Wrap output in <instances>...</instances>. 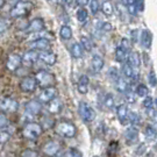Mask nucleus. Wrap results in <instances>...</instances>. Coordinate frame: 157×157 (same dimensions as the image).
<instances>
[{
    "label": "nucleus",
    "instance_id": "1",
    "mask_svg": "<svg viewBox=\"0 0 157 157\" xmlns=\"http://www.w3.org/2000/svg\"><path fill=\"white\" fill-rule=\"evenodd\" d=\"M34 8V2L30 0H20L13 6L10 11V17L12 19H17L28 15Z\"/></svg>",
    "mask_w": 157,
    "mask_h": 157
},
{
    "label": "nucleus",
    "instance_id": "2",
    "mask_svg": "<svg viewBox=\"0 0 157 157\" xmlns=\"http://www.w3.org/2000/svg\"><path fill=\"white\" fill-rule=\"evenodd\" d=\"M54 129H55L56 134H58L62 137H67V139H72L77 135L76 126L71 121H67V120L57 121L55 126H54Z\"/></svg>",
    "mask_w": 157,
    "mask_h": 157
},
{
    "label": "nucleus",
    "instance_id": "3",
    "mask_svg": "<svg viewBox=\"0 0 157 157\" xmlns=\"http://www.w3.org/2000/svg\"><path fill=\"white\" fill-rule=\"evenodd\" d=\"M43 132V127L42 124H37V122H28L23 126L22 128V136L26 140L34 141L39 139L41 134Z\"/></svg>",
    "mask_w": 157,
    "mask_h": 157
},
{
    "label": "nucleus",
    "instance_id": "4",
    "mask_svg": "<svg viewBox=\"0 0 157 157\" xmlns=\"http://www.w3.org/2000/svg\"><path fill=\"white\" fill-rule=\"evenodd\" d=\"M78 114L79 117H80V119L84 122H86V124H91L92 121H94L95 117H97L93 107L90 106L85 101H80L78 104Z\"/></svg>",
    "mask_w": 157,
    "mask_h": 157
},
{
    "label": "nucleus",
    "instance_id": "5",
    "mask_svg": "<svg viewBox=\"0 0 157 157\" xmlns=\"http://www.w3.org/2000/svg\"><path fill=\"white\" fill-rule=\"evenodd\" d=\"M35 78L37 80L39 86H41L42 89L54 86V83H55V76L51 72H49V71H47V70L37 71L36 75H35Z\"/></svg>",
    "mask_w": 157,
    "mask_h": 157
},
{
    "label": "nucleus",
    "instance_id": "6",
    "mask_svg": "<svg viewBox=\"0 0 157 157\" xmlns=\"http://www.w3.org/2000/svg\"><path fill=\"white\" fill-rule=\"evenodd\" d=\"M61 149H62V144L59 141L50 140L42 146V154L47 157H55L61 151Z\"/></svg>",
    "mask_w": 157,
    "mask_h": 157
},
{
    "label": "nucleus",
    "instance_id": "7",
    "mask_svg": "<svg viewBox=\"0 0 157 157\" xmlns=\"http://www.w3.org/2000/svg\"><path fill=\"white\" fill-rule=\"evenodd\" d=\"M6 69L11 72H17L22 65V56H20L19 54H10L5 62Z\"/></svg>",
    "mask_w": 157,
    "mask_h": 157
},
{
    "label": "nucleus",
    "instance_id": "8",
    "mask_svg": "<svg viewBox=\"0 0 157 157\" xmlns=\"http://www.w3.org/2000/svg\"><path fill=\"white\" fill-rule=\"evenodd\" d=\"M58 95V91L55 86H50V87H45L42 89L41 93L37 97V100H40L42 104H49L54 99H56Z\"/></svg>",
    "mask_w": 157,
    "mask_h": 157
},
{
    "label": "nucleus",
    "instance_id": "9",
    "mask_svg": "<svg viewBox=\"0 0 157 157\" xmlns=\"http://www.w3.org/2000/svg\"><path fill=\"white\" fill-rule=\"evenodd\" d=\"M37 80L35 77H25L19 83V87L23 93H33L37 89Z\"/></svg>",
    "mask_w": 157,
    "mask_h": 157
},
{
    "label": "nucleus",
    "instance_id": "10",
    "mask_svg": "<svg viewBox=\"0 0 157 157\" xmlns=\"http://www.w3.org/2000/svg\"><path fill=\"white\" fill-rule=\"evenodd\" d=\"M0 108H1V112H17L19 109V101L11 97H2L0 101Z\"/></svg>",
    "mask_w": 157,
    "mask_h": 157
},
{
    "label": "nucleus",
    "instance_id": "11",
    "mask_svg": "<svg viewBox=\"0 0 157 157\" xmlns=\"http://www.w3.org/2000/svg\"><path fill=\"white\" fill-rule=\"evenodd\" d=\"M51 47V42L45 37H40V39L35 40L33 42L29 43V48L33 50L37 51H49Z\"/></svg>",
    "mask_w": 157,
    "mask_h": 157
},
{
    "label": "nucleus",
    "instance_id": "12",
    "mask_svg": "<svg viewBox=\"0 0 157 157\" xmlns=\"http://www.w3.org/2000/svg\"><path fill=\"white\" fill-rule=\"evenodd\" d=\"M40 61V52L37 50L29 49L27 50L22 56V64L26 67H32L35 63Z\"/></svg>",
    "mask_w": 157,
    "mask_h": 157
},
{
    "label": "nucleus",
    "instance_id": "13",
    "mask_svg": "<svg viewBox=\"0 0 157 157\" xmlns=\"http://www.w3.org/2000/svg\"><path fill=\"white\" fill-rule=\"evenodd\" d=\"M115 113H117V117L120 120V122L122 124H129V114H130V111H129L128 106L126 104H120L119 106H117L115 108Z\"/></svg>",
    "mask_w": 157,
    "mask_h": 157
},
{
    "label": "nucleus",
    "instance_id": "14",
    "mask_svg": "<svg viewBox=\"0 0 157 157\" xmlns=\"http://www.w3.org/2000/svg\"><path fill=\"white\" fill-rule=\"evenodd\" d=\"M42 29H44V20L42 17H35L28 23L26 32L27 33H39Z\"/></svg>",
    "mask_w": 157,
    "mask_h": 157
},
{
    "label": "nucleus",
    "instance_id": "15",
    "mask_svg": "<svg viewBox=\"0 0 157 157\" xmlns=\"http://www.w3.org/2000/svg\"><path fill=\"white\" fill-rule=\"evenodd\" d=\"M25 108H26V112L30 114V115H39L41 111H42V102L40 100H29L26 105H25Z\"/></svg>",
    "mask_w": 157,
    "mask_h": 157
},
{
    "label": "nucleus",
    "instance_id": "16",
    "mask_svg": "<svg viewBox=\"0 0 157 157\" xmlns=\"http://www.w3.org/2000/svg\"><path fill=\"white\" fill-rule=\"evenodd\" d=\"M140 43L144 49H150L152 44V34L148 29H143L140 33Z\"/></svg>",
    "mask_w": 157,
    "mask_h": 157
},
{
    "label": "nucleus",
    "instance_id": "17",
    "mask_svg": "<svg viewBox=\"0 0 157 157\" xmlns=\"http://www.w3.org/2000/svg\"><path fill=\"white\" fill-rule=\"evenodd\" d=\"M40 61H42L44 64L49 65V67H52L57 62V56L52 51H42L40 54Z\"/></svg>",
    "mask_w": 157,
    "mask_h": 157
},
{
    "label": "nucleus",
    "instance_id": "18",
    "mask_svg": "<svg viewBox=\"0 0 157 157\" xmlns=\"http://www.w3.org/2000/svg\"><path fill=\"white\" fill-rule=\"evenodd\" d=\"M114 87H115V90L118 91L119 93H122L124 94L127 91L129 90V84L127 83V80L124 78V76H120L119 78H117L114 80Z\"/></svg>",
    "mask_w": 157,
    "mask_h": 157
},
{
    "label": "nucleus",
    "instance_id": "19",
    "mask_svg": "<svg viewBox=\"0 0 157 157\" xmlns=\"http://www.w3.org/2000/svg\"><path fill=\"white\" fill-rule=\"evenodd\" d=\"M104 65H105L104 58L100 55H93L92 59H91V67H92L93 72L94 73L100 72L101 70L104 69Z\"/></svg>",
    "mask_w": 157,
    "mask_h": 157
},
{
    "label": "nucleus",
    "instance_id": "20",
    "mask_svg": "<svg viewBox=\"0 0 157 157\" xmlns=\"http://www.w3.org/2000/svg\"><path fill=\"white\" fill-rule=\"evenodd\" d=\"M89 83H90V79L86 75L79 77L78 83H77V90L80 94H86L89 92Z\"/></svg>",
    "mask_w": 157,
    "mask_h": 157
},
{
    "label": "nucleus",
    "instance_id": "21",
    "mask_svg": "<svg viewBox=\"0 0 157 157\" xmlns=\"http://www.w3.org/2000/svg\"><path fill=\"white\" fill-rule=\"evenodd\" d=\"M121 73L126 79H134L136 73H135V67L130 65L128 62H124L121 69Z\"/></svg>",
    "mask_w": 157,
    "mask_h": 157
},
{
    "label": "nucleus",
    "instance_id": "22",
    "mask_svg": "<svg viewBox=\"0 0 157 157\" xmlns=\"http://www.w3.org/2000/svg\"><path fill=\"white\" fill-rule=\"evenodd\" d=\"M137 136H139V132L135 127H130L126 130L124 133V137H126V142L132 144V143H135L137 141Z\"/></svg>",
    "mask_w": 157,
    "mask_h": 157
},
{
    "label": "nucleus",
    "instance_id": "23",
    "mask_svg": "<svg viewBox=\"0 0 157 157\" xmlns=\"http://www.w3.org/2000/svg\"><path fill=\"white\" fill-rule=\"evenodd\" d=\"M114 55H115V59H117L119 63H124L128 59V51L124 50L121 45H119V47L115 48Z\"/></svg>",
    "mask_w": 157,
    "mask_h": 157
},
{
    "label": "nucleus",
    "instance_id": "24",
    "mask_svg": "<svg viewBox=\"0 0 157 157\" xmlns=\"http://www.w3.org/2000/svg\"><path fill=\"white\" fill-rule=\"evenodd\" d=\"M83 50H84V48L78 42H75L70 47V54L73 58H82L83 57Z\"/></svg>",
    "mask_w": 157,
    "mask_h": 157
},
{
    "label": "nucleus",
    "instance_id": "25",
    "mask_svg": "<svg viewBox=\"0 0 157 157\" xmlns=\"http://www.w3.org/2000/svg\"><path fill=\"white\" fill-rule=\"evenodd\" d=\"M127 62L130 64V65H133L134 67H139L141 65V57L139 55V52L137 51H130L128 54V59H127Z\"/></svg>",
    "mask_w": 157,
    "mask_h": 157
},
{
    "label": "nucleus",
    "instance_id": "26",
    "mask_svg": "<svg viewBox=\"0 0 157 157\" xmlns=\"http://www.w3.org/2000/svg\"><path fill=\"white\" fill-rule=\"evenodd\" d=\"M62 107H63L62 101L59 100L58 98H56V99H54L51 102H49V105H48V109H49V112H50L51 114H56V113L61 112Z\"/></svg>",
    "mask_w": 157,
    "mask_h": 157
},
{
    "label": "nucleus",
    "instance_id": "27",
    "mask_svg": "<svg viewBox=\"0 0 157 157\" xmlns=\"http://www.w3.org/2000/svg\"><path fill=\"white\" fill-rule=\"evenodd\" d=\"M144 135H146V137L148 140H155L157 137V130L155 124H146V127H144Z\"/></svg>",
    "mask_w": 157,
    "mask_h": 157
},
{
    "label": "nucleus",
    "instance_id": "28",
    "mask_svg": "<svg viewBox=\"0 0 157 157\" xmlns=\"http://www.w3.org/2000/svg\"><path fill=\"white\" fill-rule=\"evenodd\" d=\"M101 11L106 17H111L114 13V7H113L112 1L111 0H104L102 4H101Z\"/></svg>",
    "mask_w": 157,
    "mask_h": 157
},
{
    "label": "nucleus",
    "instance_id": "29",
    "mask_svg": "<svg viewBox=\"0 0 157 157\" xmlns=\"http://www.w3.org/2000/svg\"><path fill=\"white\" fill-rule=\"evenodd\" d=\"M59 36L62 40H70L72 37V29L67 25H63L59 28Z\"/></svg>",
    "mask_w": 157,
    "mask_h": 157
},
{
    "label": "nucleus",
    "instance_id": "30",
    "mask_svg": "<svg viewBox=\"0 0 157 157\" xmlns=\"http://www.w3.org/2000/svg\"><path fill=\"white\" fill-rule=\"evenodd\" d=\"M79 43L82 44V47L84 48V50L86 51H91L93 49V42L91 41L90 37H87V36H80V41H79Z\"/></svg>",
    "mask_w": 157,
    "mask_h": 157
},
{
    "label": "nucleus",
    "instance_id": "31",
    "mask_svg": "<svg viewBox=\"0 0 157 157\" xmlns=\"http://www.w3.org/2000/svg\"><path fill=\"white\" fill-rule=\"evenodd\" d=\"M76 17L80 23H84L89 17V12L85 8H79L78 11L76 12Z\"/></svg>",
    "mask_w": 157,
    "mask_h": 157
},
{
    "label": "nucleus",
    "instance_id": "32",
    "mask_svg": "<svg viewBox=\"0 0 157 157\" xmlns=\"http://www.w3.org/2000/svg\"><path fill=\"white\" fill-rule=\"evenodd\" d=\"M135 93L139 95V97H142V98H146L148 97V93H149V90L144 84H139L135 89Z\"/></svg>",
    "mask_w": 157,
    "mask_h": 157
},
{
    "label": "nucleus",
    "instance_id": "33",
    "mask_svg": "<svg viewBox=\"0 0 157 157\" xmlns=\"http://www.w3.org/2000/svg\"><path fill=\"white\" fill-rule=\"evenodd\" d=\"M129 124H133V127H136L141 124V117L139 113L136 112H130L129 114Z\"/></svg>",
    "mask_w": 157,
    "mask_h": 157
},
{
    "label": "nucleus",
    "instance_id": "34",
    "mask_svg": "<svg viewBox=\"0 0 157 157\" xmlns=\"http://www.w3.org/2000/svg\"><path fill=\"white\" fill-rule=\"evenodd\" d=\"M62 157H83V154L77 148H70L63 154Z\"/></svg>",
    "mask_w": 157,
    "mask_h": 157
},
{
    "label": "nucleus",
    "instance_id": "35",
    "mask_svg": "<svg viewBox=\"0 0 157 157\" xmlns=\"http://www.w3.org/2000/svg\"><path fill=\"white\" fill-rule=\"evenodd\" d=\"M99 10H101V5L99 0H90V12L92 15H95Z\"/></svg>",
    "mask_w": 157,
    "mask_h": 157
},
{
    "label": "nucleus",
    "instance_id": "36",
    "mask_svg": "<svg viewBox=\"0 0 157 157\" xmlns=\"http://www.w3.org/2000/svg\"><path fill=\"white\" fill-rule=\"evenodd\" d=\"M104 105H105V107L106 108H108V109H111V108H113L114 107V105H115V101H114V97H113V94H106L105 95V99H104Z\"/></svg>",
    "mask_w": 157,
    "mask_h": 157
},
{
    "label": "nucleus",
    "instance_id": "37",
    "mask_svg": "<svg viewBox=\"0 0 157 157\" xmlns=\"http://www.w3.org/2000/svg\"><path fill=\"white\" fill-rule=\"evenodd\" d=\"M146 112L148 118L150 119L154 124H157V108H154V107L146 108Z\"/></svg>",
    "mask_w": 157,
    "mask_h": 157
},
{
    "label": "nucleus",
    "instance_id": "38",
    "mask_svg": "<svg viewBox=\"0 0 157 157\" xmlns=\"http://www.w3.org/2000/svg\"><path fill=\"white\" fill-rule=\"evenodd\" d=\"M124 99L127 101V104H134L135 102V91H133L130 87L129 90L124 93Z\"/></svg>",
    "mask_w": 157,
    "mask_h": 157
},
{
    "label": "nucleus",
    "instance_id": "39",
    "mask_svg": "<svg viewBox=\"0 0 157 157\" xmlns=\"http://www.w3.org/2000/svg\"><path fill=\"white\" fill-rule=\"evenodd\" d=\"M10 124V121L6 117L5 112H1L0 113V127H1V130H5Z\"/></svg>",
    "mask_w": 157,
    "mask_h": 157
},
{
    "label": "nucleus",
    "instance_id": "40",
    "mask_svg": "<svg viewBox=\"0 0 157 157\" xmlns=\"http://www.w3.org/2000/svg\"><path fill=\"white\" fill-rule=\"evenodd\" d=\"M148 82H149V84L151 85L152 87H156L157 86V76L154 70H151L150 72L148 73Z\"/></svg>",
    "mask_w": 157,
    "mask_h": 157
},
{
    "label": "nucleus",
    "instance_id": "41",
    "mask_svg": "<svg viewBox=\"0 0 157 157\" xmlns=\"http://www.w3.org/2000/svg\"><path fill=\"white\" fill-rule=\"evenodd\" d=\"M21 157H39V152L33 149H26L21 152Z\"/></svg>",
    "mask_w": 157,
    "mask_h": 157
},
{
    "label": "nucleus",
    "instance_id": "42",
    "mask_svg": "<svg viewBox=\"0 0 157 157\" xmlns=\"http://www.w3.org/2000/svg\"><path fill=\"white\" fill-rule=\"evenodd\" d=\"M127 12H128L130 15H136L137 13H139V10H137V6H136V1L135 2H133V4H129L128 6H127Z\"/></svg>",
    "mask_w": 157,
    "mask_h": 157
},
{
    "label": "nucleus",
    "instance_id": "43",
    "mask_svg": "<svg viewBox=\"0 0 157 157\" xmlns=\"http://www.w3.org/2000/svg\"><path fill=\"white\" fill-rule=\"evenodd\" d=\"M107 75H108V77L112 79L113 82H114V80H115L117 78H119V77H120V75H119L118 70H117L115 67H111V69L107 71Z\"/></svg>",
    "mask_w": 157,
    "mask_h": 157
},
{
    "label": "nucleus",
    "instance_id": "44",
    "mask_svg": "<svg viewBox=\"0 0 157 157\" xmlns=\"http://www.w3.org/2000/svg\"><path fill=\"white\" fill-rule=\"evenodd\" d=\"M154 102H155V100L152 99L150 95H148V97H146V98L143 99L142 105H143V107H146V108H150V107L154 106Z\"/></svg>",
    "mask_w": 157,
    "mask_h": 157
},
{
    "label": "nucleus",
    "instance_id": "45",
    "mask_svg": "<svg viewBox=\"0 0 157 157\" xmlns=\"http://www.w3.org/2000/svg\"><path fill=\"white\" fill-rule=\"evenodd\" d=\"M120 45L124 48V50L129 51L130 47H132V44H130V40L127 39V37H122V39H121V42H120Z\"/></svg>",
    "mask_w": 157,
    "mask_h": 157
},
{
    "label": "nucleus",
    "instance_id": "46",
    "mask_svg": "<svg viewBox=\"0 0 157 157\" xmlns=\"http://www.w3.org/2000/svg\"><path fill=\"white\" fill-rule=\"evenodd\" d=\"M98 28L100 29V30H102V32L107 33V32H111L113 29V27H112V25L108 22H100V26H99Z\"/></svg>",
    "mask_w": 157,
    "mask_h": 157
},
{
    "label": "nucleus",
    "instance_id": "47",
    "mask_svg": "<svg viewBox=\"0 0 157 157\" xmlns=\"http://www.w3.org/2000/svg\"><path fill=\"white\" fill-rule=\"evenodd\" d=\"M10 137H11L10 133H7L6 130H1V140H0L1 146H2V144H5V142H7V141L10 140Z\"/></svg>",
    "mask_w": 157,
    "mask_h": 157
},
{
    "label": "nucleus",
    "instance_id": "48",
    "mask_svg": "<svg viewBox=\"0 0 157 157\" xmlns=\"http://www.w3.org/2000/svg\"><path fill=\"white\" fill-rule=\"evenodd\" d=\"M140 37V34H139V30L136 29V30H132V40H133V42H137V40Z\"/></svg>",
    "mask_w": 157,
    "mask_h": 157
},
{
    "label": "nucleus",
    "instance_id": "49",
    "mask_svg": "<svg viewBox=\"0 0 157 157\" xmlns=\"http://www.w3.org/2000/svg\"><path fill=\"white\" fill-rule=\"evenodd\" d=\"M75 1H76V4H77L79 7H84V6H86L90 2V0H75Z\"/></svg>",
    "mask_w": 157,
    "mask_h": 157
},
{
    "label": "nucleus",
    "instance_id": "50",
    "mask_svg": "<svg viewBox=\"0 0 157 157\" xmlns=\"http://www.w3.org/2000/svg\"><path fill=\"white\" fill-rule=\"evenodd\" d=\"M7 26H8V22L5 25V17H1V34H4L5 28L7 29Z\"/></svg>",
    "mask_w": 157,
    "mask_h": 157
},
{
    "label": "nucleus",
    "instance_id": "51",
    "mask_svg": "<svg viewBox=\"0 0 157 157\" xmlns=\"http://www.w3.org/2000/svg\"><path fill=\"white\" fill-rule=\"evenodd\" d=\"M120 1H121V4H122V5L127 7L129 4H133V2H135L136 0H120Z\"/></svg>",
    "mask_w": 157,
    "mask_h": 157
},
{
    "label": "nucleus",
    "instance_id": "52",
    "mask_svg": "<svg viewBox=\"0 0 157 157\" xmlns=\"http://www.w3.org/2000/svg\"><path fill=\"white\" fill-rule=\"evenodd\" d=\"M155 105H156V107H157V98L155 99Z\"/></svg>",
    "mask_w": 157,
    "mask_h": 157
},
{
    "label": "nucleus",
    "instance_id": "53",
    "mask_svg": "<svg viewBox=\"0 0 157 157\" xmlns=\"http://www.w3.org/2000/svg\"><path fill=\"white\" fill-rule=\"evenodd\" d=\"M155 124V127H156V130H157V124Z\"/></svg>",
    "mask_w": 157,
    "mask_h": 157
},
{
    "label": "nucleus",
    "instance_id": "54",
    "mask_svg": "<svg viewBox=\"0 0 157 157\" xmlns=\"http://www.w3.org/2000/svg\"><path fill=\"white\" fill-rule=\"evenodd\" d=\"M93 157H99V156H93Z\"/></svg>",
    "mask_w": 157,
    "mask_h": 157
},
{
    "label": "nucleus",
    "instance_id": "55",
    "mask_svg": "<svg viewBox=\"0 0 157 157\" xmlns=\"http://www.w3.org/2000/svg\"><path fill=\"white\" fill-rule=\"evenodd\" d=\"M48 1H50V0H48Z\"/></svg>",
    "mask_w": 157,
    "mask_h": 157
}]
</instances>
